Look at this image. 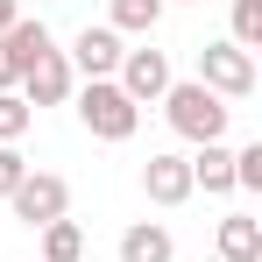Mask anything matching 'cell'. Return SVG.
I'll list each match as a JSON object with an SVG mask.
<instances>
[{
	"instance_id": "9a60e30c",
	"label": "cell",
	"mask_w": 262,
	"mask_h": 262,
	"mask_svg": "<svg viewBox=\"0 0 262 262\" xmlns=\"http://www.w3.org/2000/svg\"><path fill=\"white\" fill-rule=\"evenodd\" d=\"M29 121H36V114H29V99L0 92V142H21V135H29Z\"/></svg>"
},
{
	"instance_id": "30bf717a",
	"label": "cell",
	"mask_w": 262,
	"mask_h": 262,
	"mask_svg": "<svg viewBox=\"0 0 262 262\" xmlns=\"http://www.w3.org/2000/svg\"><path fill=\"white\" fill-rule=\"evenodd\" d=\"M191 191H234V149H220V142H199V156H191Z\"/></svg>"
},
{
	"instance_id": "277c9868",
	"label": "cell",
	"mask_w": 262,
	"mask_h": 262,
	"mask_svg": "<svg viewBox=\"0 0 262 262\" xmlns=\"http://www.w3.org/2000/svg\"><path fill=\"white\" fill-rule=\"evenodd\" d=\"M14 220H29V227H50V220H64L71 213V184L64 177H50V170H29L21 184H14Z\"/></svg>"
},
{
	"instance_id": "5b68a950",
	"label": "cell",
	"mask_w": 262,
	"mask_h": 262,
	"mask_svg": "<svg viewBox=\"0 0 262 262\" xmlns=\"http://www.w3.org/2000/svg\"><path fill=\"white\" fill-rule=\"evenodd\" d=\"M114 85L128 92L135 106L163 99V92H170V57H163V50H121V78H114Z\"/></svg>"
},
{
	"instance_id": "8fae6325",
	"label": "cell",
	"mask_w": 262,
	"mask_h": 262,
	"mask_svg": "<svg viewBox=\"0 0 262 262\" xmlns=\"http://www.w3.org/2000/svg\"><path fill=\"white\" fill-rule=\"evenodd\" d=\"M121 262H170V234L156 227V220H142L121 234Z\"/></svg>"
},
{
	"instance_id": "7c38bea8",
	"label": "cell",
	"mask_w": 262,
	"mask_h": 262,
	"mask_svg": "<svg viewBox=\"0 0 262 262\" xmlns=\"http://www.w3.org/2000/svg\"><path fill=\"white\" fill-rule=\"evenodd\" d=\"M156 21H163V0H114V21L106 29L114 36H149Z\"/></svg>"
},
{
	"instance_id": "ba28073f",
	"label": "cell",
	"mask_w": 262,
	"mask_h": 262,
	"mask_svg": "<svg viewBox=\"0 0 262 262\" xmlns=\"http://www.w3.org/2000/svg\"><path fill=\"white\" fill-rule=\"evenodd\" d=\"M64 64H78L85 78H114V71H121V36H114V29H78V43H71Z\"/></svg>"
},
{
	"instance_id": "4fadbf2b",
	"label": "cell",
	"mask_w": 262,
	"mask_h": 262,
	"mask_svg": "<svg viewBox=\"0 0 262 262\" xmlns=\"http://www.w3.org/2000/svg\"><path fill=\"white\" fill-rule=\"evenodd\" d=\"M85 255V227L78 220H50L43 227V262H78Z\"/></svg>"
},
{
	"instance_id": "ac0fdd59",
	"label": "cell",
	"mask_w": 262,
	"mask_h": 262,
	"mask_svg": "<svg viewBox=\"0 0 262 262\" xmlns=\"http://www.w3.org/2000/svg\"><path fill=\"white\" fill-rule=\"evenodd\" d=\"M7 85H21V64H14V57H7V43H0V92Z\"/></svg>"
},
{
	"instance_id": "52a82bcc",
	"label": "cell",
	"mask_w": 262,
	"mask_h": 262,
	"mask_svg": "<svg viewBox=\"0 0 262 262\" xmlns=\"http://www.w3.org/2000/svg\"><path fill=\"white\" fill-rule=\"evenodd\" d=\"M21 85H29V106H64V99H71V64H64V50L36 57V64L21 71Z\"/></svg>"
},
{
	"instance_id": "6da1fadb",
	"label": "cell",
	"mask_w": 262,
	"mask_h": 262,
	"mask_svg": "<svg viewBox=\"0 0 262 262\" xmlns=\"http://www.w3.org/2000/svg\"><path fill=\"white\" fill-rule=\"evenodd\" d=\"M163 114H170V128L184 135V142H220V135H227V99L206 92L199 78H170Z\"/></svg>"
},
{
	"instance_id": "3957f363",
	"label": "cell",
	"mask_w": 262,
	"mask_h": 262,
	"mask_svg": "<svg viewBox=\"0 0 262 262\" xmlns=\"http://www.w3.org/2000/svg\"><path fill=\"white\" fill-rule=\"evenodd\" d=\"M199 85L220 92V99H248L255 92V57L241 43H206L199 50Z\"/></svg>"
},
{
	"instance_id": "d6986e66",
	"label": "cell",
	"mask_w": 262,
	"mask_h": 262,
	"mask_svg": "<svg viewBox=\"0 0 262 262\" xmlns=\"http://www.w3.org/2000/svg\"><path fill=\"white\" fill-rule=\"evenodd\" d=\"M14 21H21V7H14V0H0V36H7Z\"/></svg>"
},
{
	"instance_id": "e0dca14e",
	"label": "cell",
	"mask_w": 262,
	"mask_h": 262,
	"mask_svg": "<svg viewBox=\"0 0 262 262\" xmlns=\"http://www.w3.org/2000/svg\"><path fill=\"white\" fill-rule=\"evenodd\" d=\"M29 177V163H21V149L14 142H0V199H14V184Z\"/></svg>"
},
{
	"instance_id": "2e32d148",
	"label": "cell",
	"mask_w": 262,
	"mask_h": 262,
	"mask_svg": "<svg viewBox=\"0 0 262 262\" xmlns=\"http://www.w3.org/2000/svg\"><path fill=\"white\" fill-rule=\"evenodd\" d=\"M234 191H262V142L234 149Z\"/></svg>"
},
{
	"instance_id": "5bb4252c",
	"label": "cell",
	"mask_w": 262,
	"mask_h": 262,
	"mask_svg": "<svg viewBox=\"0 0 262 262\" xmlns=\"http://www.w3.org/2000/svg\"><path fill=\"white\" fill-rule=\"evenodd\" d=\"M234 43L262 50V0H234Z\"/></svg>"
},
{
	"instance_id": "8992f818",
	"label": "cell",
	"mask_w": 262,
	"mask_h": 262,
	"mask_svg": "<svg viewBox=\"0 0 262 262\" xmlns=\"http://www.w3.org/2000/svg\"><path fill=\"white\" fill-rule=\"evenodd\" d=\"M142 191L156 206H184L191 199V156H149L142 163Z\"/></svg>"
},
{
	"instance_id": "9c48e42d",
	"label": "cell",
	"mask_w": 262,
	"mask_h": 262,
	"mask_svg": "<svg viewBox=\"0 0 262 262\" xmlns=\"http://www.w3.org/2000/svg\"><path fill=\"white\" fill-rule=\"evenodd\" d=\"M220 262H262V220L255 213H227L220 220Z\"/></svg>"
},
{
	"instance_id": "7a4b0ae2",
	"label": "cell",
	"mask_w": 262,
	"mask_h": 262,
	"mask_svg": "<svg viewBox=\"0 0 262 262\" xmlns=\"http://www.w3.org/2000/svg\"><path fill=\"white\" fill-rule=\"evenodd\" d=\"M78 121H85L99 142H128L135 121H142V106H135L114 78H85V92H78Z\"/></svg>"
}]
</instances>
